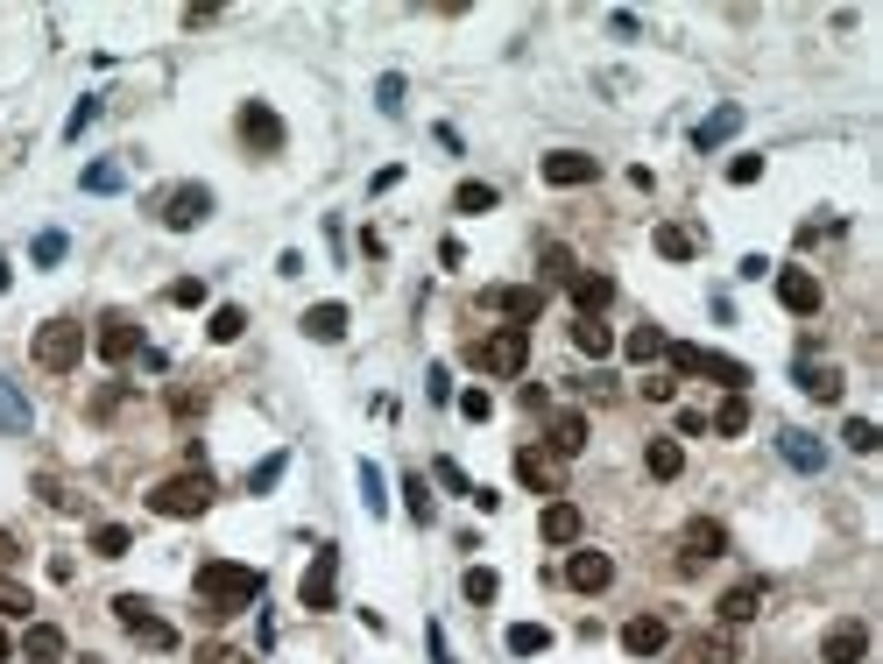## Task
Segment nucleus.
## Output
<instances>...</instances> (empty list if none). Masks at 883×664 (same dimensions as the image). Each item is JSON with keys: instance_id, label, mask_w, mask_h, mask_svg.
<instances>
[{"instance_id": "f257e3e1", "label": "nucleus", "mask_w": 883, "mask_h": 664, "mask_svg": "<svg viewBox=\"0 0 883 664\" xmlns=\"http://www.w3.org/2000/svg\"><path fill=\"white\" fill-rule=\"evenodd\" d=\"M191 586H199L205 615H241V608L262 601V572L241 566V558H205V566L191 572Z\"/></svg>"}, {"instance_id": "f03ea898", "label": "nucleus", "mask_w": 883, "mask_h": 664, "mask_svg": "<svg viewBox=\"0 0 883 664\" xmlns=\"http://www.w3.org/2000/svg\"><path fill=\"white\" fill-rule=\"evenodd\" d=\"M28 354H36L43 375H71L85 360V325L79 319H43L36 340H28Z\"/></svg>"}, {"instance_id": "7ed1b4c3", "label": "nucleus", "mask_w": 883, "mask_h": 664, "mask_svg": "<svg viewBox=\"0 0 883 664\" xmlns=\"http://www.w3.org/2000/svg\"><path fill=\"white\" fill-rule=\"evenodd\" d=\"M665 360H671V375H707V382H721L728 396H742V389H750V368H742V360H728V354H714V346H685V340H671Z\"/></svg>"}, {"instance_id": "20e7f679", "label": "nucleus", "mask_w": 883, "mask_h": 664, "mask_svg": "<svg viewBox=\"0 0 883 664\" xmlns=\"http://www.w3.org/2000/svg\"><path fill=\"white\" fill-rule=\"evenodd\" d=\"M213 474H199V466H191V474H170V481H156V488H148V509H156V517H205V509H213Z\"/></svg>"}, {"instance_id": "39448f33", "label": "nucleus", "mask_w": 883, "mask_h": 664, "mask_svg": "<svg viewBox=\"0 0 883 664\" xmlns=\"http://www.w3.org/2000/svg\"><path fill=\"white\" fill-rule=\"evenodd\" d=\"M523 360H530V325H496L474 346V368L481 375H523Z\"/></svg>"}, {"instance_id": "423d86ee", "label": "nucleus", "mask_w": 883, "mask_h": 664, "mask_svg": "<svg viewBox=\"0 0 883 664\" xmlns=\"http://www.w3.org/2000/svg\"><path fill=\"white\" fill-rule=\"evenodd\" d=\"M114 622H121L128 637H142L148 651H177V629L163 622V615H148L142 594H114Z\"/></svg>"}, {"instance_id": "0eeeda50", "label": "nucleus", "mask_w": 883, "mask_h": 664, "mask_svg": "<svg viewBox=\"0 0 883 664\" xmlns=\"http://www.w3.org/2000/svg\"><path fill=\"white\" fill-rule=\"evenodd\" d=\"M297 601H305L311 615H325L339 601V552L333 545H319V558L305 566V580H297Z\"/></svg>"}, {"instance_id": "6e6552de", "label": "nucleus", "mask_w": 883, "mask_h": 664, "mask_svg": "<svg viewBox=\"0 0 883 664\" xmlns=\"http://www.w3.org/2000/svg\"><path fill=\"white\" fill-rule=\"evenodd\" d=\"M213 220V191L205 185H177L170 199H163V226H170V234H191V226H205Z\"/></svg>"}, {"instance_id": "1a4fd4ad", "label": "nucleus", "mask_w": 883, "mask_h": 664, "mask_svg": "<svg viewBox=\"0 0 883 664\" xmlns=\"http://www.w3.org/2000/svg\"><path fill=\"white\" fill-rule=\"evenodd\" d=\"M777 305H785L791 319H813V311L827 305V290H820L813 269H777Z\"/></svg>"}, {"instance_id": "9d476101", "label": "nucleus", "mask_w": 883, "mask_h": 664, "mask_svg": "<svg viewBox=\"0 0 883 664\" xmlns=\"http://www.w3.org/2000/svg\"><path fill=\"white\" fill-rule=\"evenodd\" d=\"M728 552V531L714 517H700V523H685V537H679V566L685 572H700V566H714V558Z\"/></svg>"}, {"instance_id": "9b49d317", "label": "nucleus", "mask_w": 883, "mask_h": 664, "mask_svg": "<svg viewBox=\"0 0 883 664\" xmlns=\"http://www.w3.org/2000/svg\"><path fill=\"white\" fill-rule=\"evenodd\" d=\"M537 170H545V185L573 191V185H594V177H601V156H587V149H551Z\"/></svg>"}, {"instance_id": "f8f14e48", "label": "nucleus", "mask_w": 883, "mask_h": 664, "mask_svg": "<svg viewBox=\"0 0 883 664\" xmlns=\"http://www.w3.org/2000/svg\"><path fill=\"white\" fill-rule=\"evenodd\" d=\"M241 142L254 149V156H283V120L269 99H248L241 107Z\"/></svg>"}, {"instance_id": "ddd939ff", "label": "nucleus", "mask_w": 883, "mask_h": 664, "mask_svg": "<svg viewBox=\"0 0 883 664\" xmlns=\"http://www.w3.org/2000/svg\"><path fill=\"white\" fill-rule=\"evenodd\" d=\"M488 311H502L509 325H530L537 311H545V290H530V283H496V290H481Z\"/></svg>"}, {"instance_id": "4468645a", "label": "nucleus", "mask_w": 883, "mask_h": 664, "mask_svg": "<svg viewBox=\"0 0 883 664\" xmlns=\"http://www.w3.org/2000/svg\"><path fill=\"white\" fill-rule=\"evenodd\" d=\"M134 354H142V325H134L128 311H107V319H99V360L121 368V360H134Z\"/></svg>"}, {"instance_id": "2eb2a0df", "label": "nucleus", "mask_w": 883, "mask_h": 664, "mask_svg": "<svg viewBox=\"0 0 883 664\" xmlns=\"http://www.w3.org/2000/svg\"><path fill=\"white\" fill-rule=\"evenodd\" d=\"M516 481H523V488H537V495H565V474H559V460H551L545 446H523L516 452Z\"/></svg>"}, {"instance_id": "dca6fc26", "label": "nucleus", "mask_w": 883, "mask_h": 664, "mask_svg": "<svg viewBox=\"0 0 883 664\" xmlns=\"http://www.w3.org/2000/svg\"><path fill=\"white\" fill-rule=\"evenodd\" d=\"M820 657H827V664H862V657H870V622H856V615L834 622L827 643H820Z\"/></svg>"}, {"instance_id": "f3484780", "label": "nucleus", "mask_w": 883, "mask_h": 664, "mask_svg": "<svg viewBox=\"0 0 883 664\" xmlns=\"http://www.w3.org/2000/svg\"><path fill=\"white\" fill-rule=\"evenodd\" d=\"M565 586H580V594L616 586V558H608V552H573V558H565Z\"/></svg>"}, {"instance_id": "a211bd4d", "label": "nucleus", "mask_w": 883, "mask_h": 664, "mask_svg": "<svg viewBox=\"0 0 883 664\" xmlns=\"http://www.w3.org/2000/svg\"><path fill=\"white\" fill-rule=\"evenodd\" d=\"M580 531H587V523H580V502H545V517H537V537H545V545H580Z\"/></svg>"}, {"instance_id": "6ab92c4d", "label": "nucleus", "mask_w": 883, "mask_h": 664, "mask_svg": "<svg viewBox=\"0 0 883 664\" xmlns=\"http://www.w3.org/2000/svg\"><path fill=\"white\" fill-rule=\"evenodd\" d=\"M763 601H771V586H763V580H742V586H728L714 608H721V622H756Z\"/></svg>"}, {"instance_id": "aec40b11", "label": "nucleus", "mask_w": 883, "mask_h": 664, "mask_svg": "<svg viewBox=\"0 0 883 664\" xmlns=\"http://www.w3.org/2000/svg\"><path fill=\"white\" fill-rule=\"evenodd\" d=\"M665 643H671L665 615H636V622H622V651H630V657H657Z\"/></svg>"}, {"instance_id": "412c9836", "label": "nucleus", "mask_w": 883, "mask_h": 664, "mask_svg": "<svg viewBox=\"0 0 883 664\" xmlns=\"http://www.w3.org/2000/svg\"><path fill=\"white\" fill-rule=\"evenodd\" d=\"M565 290H573V305H580V319H601L608 305H616V283L608 276H594V269H580L573 283H565Z\"/></svg>"}, {"instance_id": "4be33fe9", "label": "nucleus", "mask_w": 883, "mask_h": 664, "mask_svg": "<svg viewBox=\"0 0 883 664\" xmlns=\"http://www.w3.org/2000/svg\"><path fill=\"white\" fill-rule=\"evenodd\" d=\"M777 452H785V466H799V474H820V466H827V446H820L813 431H777Z\"/></svg>"}, {"instance_id": "5701e85b", "label": "nucleus", "mask_w": 883, "mask_h": 664, "mask_svg": "<svg viewBox=\"0 0 883 664\" xmlns=\"http://www.w3.org/2000/svg\"><path fill=\"white\" fill-rule=\"evenodd\" d=\"M799 389L813 403H842V368L834 360H799Z\"/></svg>"}, {"instance_id": "b1692460", "label": "nucleus", "mask_w": 883, "mask_h": 664, "mask_svg": "<svg viewBox=\"0 0 883 664\" xmlns=\"http://www.w3.org/2000/svg\"><path fill=\"white\" fill-rule=\"evenodd\" d=\"M587 439H594V431H587V417H580V411H559V417H551V460H573V452H587Z\"/></svg>"}, {"instance_id": "393cba45", "label": "nucleus", "mask_w": 883, "mask_h": 664, "mask_svg": "<svg viewBox=\"0 0 883 664\" xmlns=\"http://www.w3.org/2000/svg\"><path fill=\"white\" fill-rule=\"evenodd\" d=\"M736 128H742V107H714V114L693 128V149H700V156H714V149H721Z\"/></svg>"}, {"instance_id": "a878e982", "label": "nucleus", "mask_w": 883, "mask_h": 664, "mask_svg": "<svg viewBox=\"0 0 883 664\" xmlns=\"http://www.w3.org/2000/svg\"><path fill=\"white\" fill-rule=\"evenodd\" d=\"M305 340L339 346V340H347V305H311V311H305Z\"/></svg>"}, {"instance_id": "bb28decb", "label": "nucleus", "mask_w": 883, "mask_h": 664, "mask_svg": "<svg viewBox=\"0 0 883 664\" xmlns=\"http://www.w3.org/2000/svg\"><path fill=\"white\" fill-rule=\"evenodd\" d=\"M121 185H128V163H114V156H99V163L79 170V191H93V199H114Z\"/></svg>"}, {"instance_id": "cd10ccee", "label": "nucleus", "mask_w": 883, "mask_h": 664, "mask_svg": "<svg viewBox=\"0 0 883 664\" xmlns=\"http://www.w3.org/2000/svg\"><path fill=\"white\" fill-rule=\"evenodd\" d=\"M685 657H693V664H736L742 651H736V637H728V629H700V637L685 643Z\"/></svg>"}, {"instance_id": "c85d7f7f", "label": "nucleus", "mask_w": 883, "mask_h": 664, "mask_svg": "<svg viewBox=\"0 0 883 664\" xmlns=\"http://www.w3.org/2000/svg\"><path fill=\"white\" fill-rule=\"evenodd\" d=\"M28 425H36V411H28V396H22V389L8 382V375H0V431H8V439H22Z\"/></svg>"}, {"instance_id": "c756f323", "label": "nucleus", "mask_w": 883, "mask_h": 664, "mask_svg": "<svg viewBox=\"0 0 883 664\" xmlns=\"http://www.w3.org/2000/svg\"><path fill=\"white\" fill-rule=\"evenodd\" d=\"M643 466H651V481H679L685 474V446L679 439H651L643 446Z\"/></svg>"}, {"instance_id": "7c9ffc66", "label": "nucleus", "mask_w": 883, "mask_h": 664, "mask_svg": "<svg viewBox=\"0 0 883 664\" xmlns=\"http://www.w3.org/2000/svg\"><path fill=\"white\" fill-rule=\"evenodd\" d=\"M22 657H28V664H57V657H64V629H50V622H28Z\"/></svg>"}, {"instance_id": "2f4dec72", "label": "nucleus", "mask_w": 883, "mask_h": 664, "mask_svg": "<svg viewBox=\"0 0 883 664\" xmlns=\"http://www.w3.org/2000/svg\"><path fill=\"white\" fill-rule=\"evenodd\" d=\"M657 254H665V262H693L700 234H693V226H679V220H665V226H657Z\"/></svg>"}, {"instance_id": "473e14b6", "label": "nucleus", "mask_w": 883, "mask_h": 664, "mask_svg": "<svg viewBox=\"0 0 883 664\" xmlns=\"http://www.w3.org/2000/svg\"><path fill=\"white\" fill-rule=\"evenodd\" d=\"M502 643H509V657H545L551 651V629L545 622H509Z\"/></svg>"}, {"instance_id": "72a5a7b5", "label": "nucleus", "mask_w": 883, "mask_h": 664, "mask_svg": "<svg viewBox=\"0 0 883 664\" xmlns=\"http://www.w3.org/2000/svg\"><path fill=\"white\" fill-rule=\"evenodd\" d=\"M573 346L587 360H608V354H616V332H608L601 319H573Z\"/></svg>"}, {"instance_id": "f704fd0d", "label": "nucleus", "mask_w": 883, "mask_h": 664, "mask_svg": "<svg viewBox=\"0 0 883 664\" xmlns=\"http://www.w3.org/2000/svg\"><path fill=\"white\" fill-rule=\"evenodd\" d=\"M707 431H721V439H742V431H750V396H728L721 411L707 417Z\"/></svg>"}, {"instance_id": "c9c22d12", "label": "nucleus", "mask_w": 883, "mask_h": 664, "mask_svg": "<svg viewBox=\"0 0 883 664\" xmlns=\"http://www.w3.org/2000/svg\"><path fill=\"white\" fill-rule=\"evenodd\" d=\"M128 552H134L128 523H99V531H93V558H128Z\"/></svg>"}, {"instance_id": "e433bc0d", "label": "nucleus", "mask_w": 883, "mask_h": 664, "mask_svg": "<svg viewBox=\"0 0 883 664\" xmlns=\"http://www.w3.org/2000/svg\"><path fill=\"white\" fill-rule=\"evenodd\" d=\"M403 509H410V523H431V517H439V502H431V481H425V474L403 481Z\"/></svg>"}, {"instance_id": "4c0bfd02", "label": "nucleus", "mask_w": 883, "mask_h": 664, "mask_svg": "<svg viewBox=\"0 0 883 664\" xmlns=\"http://www.w3.org/2000/svg\"><path fill=\"white\" fill-rule=\"evenodd\" d=\"M241 332H248V311H241V305H219V311H213V325H205V340L234 346V340H241Z\"/></svg>"}, {"instance_id": "58836bf2", "label": "nucleus", "mask_w": 883, "mask_h": 664, "mask_svg": "<svg viewBox=\"0 0 883 664\" xmlns=\"http://www.w3.org/2000/svg\"><path fill=\"white\" fill-rule=\"evenodd\" d=\"M665 346H671V340H665V325H636L630 340H622V354H630V360H657Z\"/></svg>"}, {"instance_id": "ea45409f", "label": "nucleus", "mask_w": 883, "mask_h": 664, "mask_svg": "<svg viewBox=\"0 0 883 664\" xmlns=\"http://www.w3.org/2000/svg\"><path fill=\"white\" fill-rule=\"evenodd\" d=\"M460 594H467L474 608H488V601L502 594V580H496V572H488V566H467V580H460Z\"/></svg>"}, {"instance_id": "a19ab883", "label": "nucleus", "mask_w": 883, "mask_h": 664, "mask_svg": "<svg viewBox=\"0 0 883 664\" xmlns=\"http://www.w3.org/2000/svg\"><path fill=\"white\" fill-rule=\"evenodd\" d=\"M361 502H368V517H382V509H389V481H382L375 460H361Z\"/></svg>"}, {"instance_id": "79ce46f5", "label": "nucleus", "mask_w": 883, "mask_h": 664, "mask_svg": "<svg viewBox=\"0 0 883 664\" xmlns=\"http://www.w3.org/2000/svg\"><path fill=\"white\" fill-rule=\"evenodd\" d=\"M283 474H290V452H269V460H262V466L248 474V495H269V488H276Z\"/></svg>"}, {"instance_id": "37998d69", "label": "nucleus", "mask_w": 883, "mask_h": 664, "mask_svg": "<svg viewBox=\"0 0 883 664\" xmlns=\"http://www.w3.org/2000/svg\"><path fill=\"white\" fill-rule=\"evenodd\" d=\"M0 615H36V594L22 580H8V572H0Z\"/></svg>"}, {"instance_id": "c03bdc74", "label": "nucleus", "mask_w": 883, "mask_h": 664, "mask_svg": "<svg viewBox=\"0 0 883 664\" xmlns=\"http://www.w3.org/2000/svg\"><path fill=\"white\" fill-rule=\"evenodd\" d=\"M64 248H71V240L57 234V226H43V234H36V248H28V254H36V269H57V262H64Z\"/></svg>"}, {"instance_id": "a18cd8bd", "label": "nucleus", "mask_w": 883, "mask_h": 664, "mask_svg": "<svg viewBox=\"0 0 883 664\" xmlns=\"http://www.w3.org/2000/svg\"><path fill=\"white\" fill-rule=\"evenodd\" d=\"M842 439H848V452H876V446H883V431L870 425V417H848V425H842Z\"/></svg>"}, {"instance_id": "49530a36", "label": "nucleus", "mask_w": 883, "mask_h": 664, "mask_svg": "<svg viewBox=\"0 0 883 664\" xmlns=\"http://www.w3.org/2000/svg\"><path fill=\"white\" fill-rule=\"evenodd\" d=\"M453 205H460V213H496V185H460Z\"/></svg>"}, {"instance_id": "de8ad7c7", "label": "nucleus", "mask_w": 883, "mask_h": 664, "mask_svg": "<svg viewBox=\"0 0 883 664\" xmlns=\"http://www.w3.org/2000/svg\"><path fill=\"white\" fill-rule=\"evenodd\" d=\"M431 474H439V488H453V495H467V502H474V481H467V466H460V460H431Z\"/></svg>"}, {"instance_id": "09e8293b", "label": "nucleus", "mask_w": 883, "mask_h": 664, "mask_svg": "<svg viewBox=\"0 0 883 664\" xmlns=\"http://www.w3.org/2000/svg\"><path fill=\"white\" fill-rule=\"evenodd\" d=\"M460 417L488 425V417H496V396H488V389H460Z\"/></svg>"}, {"instance_id": "8fccbe9b", "label": "nucleus", "mask_w": 883, "mask_h": 664, "mask_svg": "<svg viewBox=\"0 0 883 664\" xmlns=\"http://www.w3.org/2000/svg\"><path fill=\"white\" fill-rule=\"evenodd\" d=\"M545 276H551V283H573V276H580V262H573V254L559 248V240L545 248Z\"/></svg>"}, {"instance_id": "3c124183", "label": "nucleus", "mask_w": 883, "mask_h": 664, "mask_svg": "<svg viewBox=\"0 0 883 664\" xmlns=\"http://www.w3.org/2000/svg\"><path fill=\"white\" fill-rule=\"evenodd\" d=\"M170 305H177V311H199V305H205V283H199V276H177V283H170Z\"/></svg>"}, {"instance_id": "603ef678", "label": "nucleus", "mask_w": 883, "mask_h": 664, "mask_svg": "<svg viewBox=\"0 0 883 664\" xmlns=\"http://www.w3.org/2000/svg\"><path fill=\"white\" fill-rule=\"evenodd\" d=\"M199 664H262V657H248V651H234V643H205Z\"/></svg>"}, {"instance_id": "864d4df0", "label": "nucleus", "mask_w": 883, "mask_h": 664, "mask_svg": "<svg viewBox=\"0 0 883 664\" xmlns=\"http://www.w3.org/2000/svg\"><path fill=\"white\" fill-rule=\"evenodd\" d=\"M93 120H99V99H79V107H71V120H64V134H71V142H79V134L93 128Z\"/></svg>"}, {"instance_id": "5fc2aeb1", "label": "nucleus", "mask_w": 883, "mask_h": 664, "mask_svg": "<svg viewBox=\"0 0 883 664\" xmlns=\"http://www.w3.org/2000/svg\"><path fill=\"white\" fill-rule=\"evenodd\" d=\"M375 107H382V114H403V79H396V71L375 85Z\"/></svg>"}, {"instance_id": "6e6d98bb", "label": "nucleus", "mask_w": 883, "mask_h": 664, "mask_svg": "<svg viewBox=\"0 0 883 664\" xmlns=\"http://www.w3.org/2000/svg\"><path fill=\"white\" fill-rule=\"evenodd\" d=\"M756 177H763V156H736V163H728V185H756Z\"/></svg>"}, {"instance_id": "4d7b16f0", "label": "nucleus", "mask_w": 883, "mask_h": 664, "mask_svg": "<svg viewBox=\"0 0 883 664\" xmlns=\"http://www.w3.org/2000/svg\"><path fill=\"white\" fill-rule=\"evenodd\" d=\"M170 411H177V417H199L205 396H199V389H170Z\"/></svg>"}, {"instance_id": "13d9d810", "label": "nucleus", "mask_w": 883, "mask_h": 664, "mask_svg": "<svg viewBox=\"0 0 883 664\" xmlns=\"http://www.w3.org/2000/svg\"><path fill=\"white\" fill-rule=\"evenodd\" d=\"M425 389H431V403H445V396H453V375L431 368V375H425Z\"/></svg>"}, {"instance_id": "bf43d9fd", "label": "nucleus", "mask_w": 883, "mask_h": 664, "mask_svg": "<svg viewBox=\"0 0 883 664\" xmlns=\"http://www.w3.org/2000/svg\"><path fill=\"white\" fill-rule=\"evenodd\" d=\"M671 389H679V382H665V375H643V396H651V403H671Z\"/></svg>"}, {"instance_id": "052dcab7", "label": "nucleus", "mask_w": 883, "mask_h": 664, "mask_svg": "<svg viewBox=\"0 0 883 664\" xmlns=\"http://www.w3.org/2000/svg\"><path fill=\"white\" fill-rule=\"evenodd\" d=\"M425 643H431V664H453V651H445V629H439V622L425 629Z\"/></svg>"}, {"instance_id": "680f3d73", "label": "nucleus", "mask_w": 883, "mask_h": 664, "mask_svg": "<svg viewBox=\"0 0 883 664\" xmlns=\"http://www.w3.org/2000/svg\"><path fill=\"white\" fill-rule=\"evenodd\" d=\"M22 558V545H14V531H0V566H14Z\"/></svg>"}, {"instance_id": "e2e57ef3", "label": "nucleus", "mask_w": 883, "mask_h": 664, "mask_svg": "<svg viewBox=\"0 0 883 664\" xmlns=\"http://www.w3.org/2000/svg\"><path fill=\"white\" fill-rule=\"evenodd\" d=\"M14 657V643H8V629H0V664H8Z\"/></svg>"}]
</instances>
